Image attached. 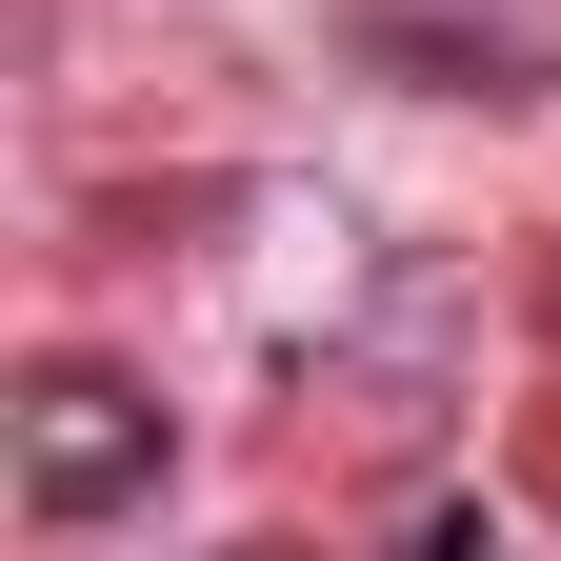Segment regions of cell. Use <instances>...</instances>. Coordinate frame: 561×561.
Segmentation results:
<instances>
[{"mask_svg":"<svg viewBox=\"0 0 561 561\" xmlns=\"http://www.w3.org/2000/svg\"><path fill=\"white\" fill-rule=\"evenodd\" d=\"M121 481V421H101V381H60L41 401V502H101Z\"/></svg>","mask_w":561,"mask_h":561,"instance_id":"1","label":"cell"}]
</instances>
